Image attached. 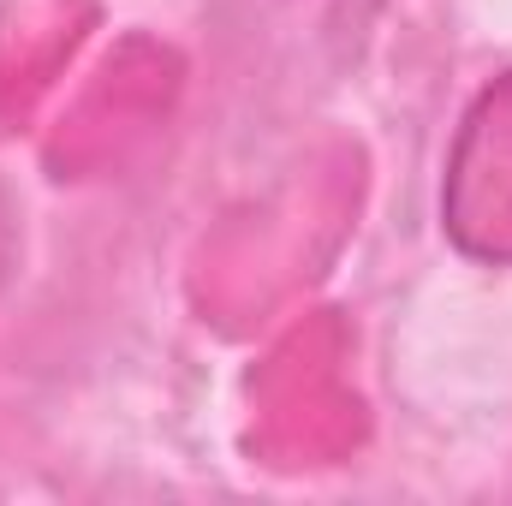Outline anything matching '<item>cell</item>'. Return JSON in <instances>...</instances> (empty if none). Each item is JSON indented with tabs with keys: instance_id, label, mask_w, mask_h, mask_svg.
<instances>
[{
	"instance_id": "obj_1",
	"label": "cell",
	"mask_w": 512,
	"mask_h": 506,
	"mask_svg": "<svg viewBox=\"0 0 512 506\" xmlns=\"http://www.w3.org/2000/svg\"><path fill=\"white\" fill-rule=\"evenodd\" d=\"M441 233L477 268H512V66L459 114L441 167Z\"/></svg>"
},
{
	"instance_id": "obj_2",
	"label": "cell",
	"mask_w": 512,
	"mask_h": 506,
	"mask_svg": "<svg viewBox=\"0 0 512 506\" xmlns=\"http://www.w3.org/2000/svg\"><path fill=\"white\" fill-rule=\"evenodd\" d=\"M12 268H18V203L0 179V292L12 286Z\"/></svg>"
}]
</instances>
